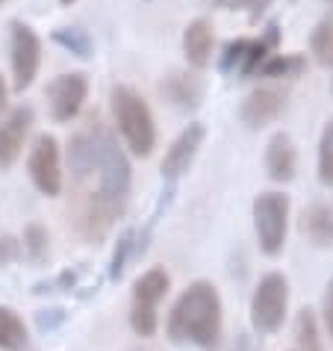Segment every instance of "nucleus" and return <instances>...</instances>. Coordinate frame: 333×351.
<instances>
[{
	"label": "nucleus",
	"instance_id": "obj_18",
	"mask_svg": "<svg viewBox=\"0 0 333 351\" xmlns=\"http://www.w3.org/2000/svg\"><path fill=\"white\" fill-rule=\"evenodd\" d=\"M27 343H30V334L18 310L0 304V351H24Z\"/></svg>",
	"mask_w": 333,
	"mask_h": 351
},
{
	"label": "nucleus",
	"instance_id": "obj_2",
	"mask_svg": "<svg viewBox=\"0 0 333 351\" xmlns=\"http://www.w3.org/2000/svg\"><path fill=\"white\" fill-rule=\"evenodd\" d=\"M169 337L174 343L198 346L201 351H215L221 339V295L210 280H195L169 313Z\"/></svg>",
	"mask_w": 333,
	"mask_h": 351
},
{
	"label": "nucleus",
	"instance_id": "obj_5",
	"mask_svg": "<svg viewBox=\"0 0 333 351\" xmlns=\"http://www.w3.org/2000/svg\"><path fill=\"white\" fill-rule=\"evenodd\" d=\"M289 310V280L280 271H269L260 278L251 295V325L257 334H274L283 328Z\"/></svg>",
	"mask_w": 333,
	"mask_h": 351
},
{
	"label": "nucleus",
	"instance_id": "obj_10",
	"mask_svg": "<svg viewBox=\"0 0 333 351\" xmlns=\"http://www.w3.org/2000/svg\"><path fill=\"white\" fill-rule=\"evenodd\" d=\"M47 106H51L53 121L68 124L80 115L83 104L89 101V77L83 71H71V74H60L53 77L47 86Z\"/></svg>",
	"mask_w": 333,
	"mask_h": 351
},
{
	"label": "nucleus",
	"instance_id": "obj_17",
	"mask_svg": "<svg viewBox=\"0 0 333 351\" xmlns=\"http://www.w3.org/2000/svg\"><path fill=\"white\" fill-rule=\"evenodd\" d=\"M301 233L312 245H333V204L316 201L301 213Z\"/></svg>",
	"mask_w": 333,
	"mask_h": 351
},
{
	"label": "nucleus",
	"instance_id": "obj_12",
	"mask_svg": "<svg viewBox=\"0 0 333 351\" xmlns=\"http://www.w3.org/2000/svg\"><path fill=\"white\" fill-rule=\"evenodd\" d=\"M204 139H207V128L201 121H192L189 128H183L162 157V180L174 183L177 178H183L189 171V165L195 162V157H198V151L204 148Z\"/></svg>",
	"mask_w": 333,
	"mask_h": 351
},
{
	"label": "nucleus",
	"instance_id": "obj_6",
	"mask_svg": "<svg viewBox=\"0 0 333 351\" xmlns=\"http://www.w3.org/2000/svg\"><path fill=\"white\" fill-rule=\"evenodd\" d=\"M169 287H171V278H169V271L160 266H153L145 271V275L136 278L133 298H130V328L142 339L156 334V325H160L156 307H160V301L165 298Z\"/></svg>",
	"mask_w": 333,
	"mask_h": 351
},
{
	"label": "nucleus",
	"instance_id": "obj_13",
	"mask_svg": "<svg viewBox=\"0 0 333 351\" xmlns=\"http://www.w3.org/2000/svg\"><path fill=\"white\" fill-rule=\"evenodd\" d=\"M33 121H36L33 106H27V104L15 106V110L0 121V171H9L18 162Z\"/></svg>",
	"mask_w": 333,
	"mask_h": 351
},
{
	"label": "nucleus",
	"instance_id": "obj_23",
	"mask_svg": "<svg viewBox=\"0 0 333 351\" xmlns=\"http://www.w3.org/2000/svg\"><path fill=\"white\" fill-rule=\"evenodd\" d=\"M295 339L301 351H325L321 348V337H319V322L312 310H301L295 319Z\"/></svg>",
	"mask_w": 333,
	"mask_h": 351
},
{
	"label": "nucleus",
	"instance_id": "obj_4",
	"mask_svg": "<svg viewBox=\"0 0 333 351\" xmlns=\"http://www.w3.org/2000/svg\"><path fill=\"white\" fill-rule=\"evenodd\" d=\"M289 195L283 192H260L254 198V230H257L260 251L266 257H278L286 245L289 233Z\"/></svg>",
	"mask_w": 333,
	"mask_h": 351
},
{
	"label": "nucleus",
	"instance_id": "obj_3",
	"mask_svg": "<svg viewBox=\"0 0 333 351\" xmlns=\"http://www.w3.org/2000/svg\"><path fill=\"white\" fill-rule=\"evenodd\" d=\"M112 115L119 124V133L124 145L136 157H151L156 148V121L148 101L127 83H115L110 89Z\"/></svg>",
	"mask_w": 333,
	"mask_h": 351
},
{
	"label": "nucleus",
	"instance_id": "obj_15",
	"mask_svg": "<svg viewBox=\"0 0 333 351\" xmlns=\"http://www.w3.org/2000/svg\"><path fill=\"white\" fill-rule=\"evenodd\" d=\"M160 89L165 95V101L183 112L198 110L204 101V80L198 77V71H171L160 83Z\"/></svg>",
	"mask_w": 333,
	"mask_h": 351
},
{
	"label": "nucleus",
	"instance_id": "obj_30",
	"mask_svg": "<svg viewBox=\"0 0 333 351\" xmlns=\"http://www.w3.org/2000/svg\"><path fill=\"white\" fill-rule=\"evenodd\" d=\"M60 3H62V6H71V3H77V0H60Z\"/></svg>",
	"mask_w": 333,
	"mask_h": 351
},
{
	"label": "nucleus",
	"instance_id": "obj_8",
	"mask_svg": "<svg viewBox=\"0 0 333 351\" xmlns=\"http://www.w3.org/2000/svg\"><path fill=\"white\" fill-rule=\"evenodd\" d=\"M9 62H12V89H30L42 68V38L30 24H9Z\"/></svg>",
	"mask_w": 333,
	"mask_h": 351
},
{
	"label": "nucleus",
	"instance_id": "obj_1",
	"mask_svg": "<svg viewBox=\"0 0 333 351\" xmlns=\"http://www.w3.org/2000/svg\"><path fill=\"white\" fill-rule=\"evenodd\" d=\"M68 169L80 186L77 228L86 239L101 242L130 198V160L110 130L101 124H92V128L74 133L68 142Z\"/></svg>",
	"mask_w": 333,
	"mask_h": 351
},
{
	"label": "nucleus",
	"instance_id": "obj_31",
	"mask_svg": "<svg viewBox=\"0 0 333 351\" xmlns=\"http://www.w3.org/2000/svg\"><path fill=\"white\" fill-rule=\"evenodd\" d=\"M330 95H333V77H330Z\"/></svg>",
	"mask_w": 333,
	"mask_h": 351
},
{
	"label": "nucleus",
	"instance_id": "obj_19",
	"mask_svg": "<svg viewBox=\"0 0 333 351\" xmlns=\"http://www.w3.org/2000/svg\"><path fill=\"white\" fill-rule=\"evenodd\" d=\"M304 71H307V60L301 53H271L257 74L266 80H295Z\"/></svg>",
	"mask_w": 333,
	"mask_h": 351
},
{
	"label": "nucleus",
	"instance_id": "obj_22",
	"mask_svg": "<svg viewBox=\"0 0 333 351\" xmlns=\"http://www.w3.org/2000/svg\"><path fill=\"white\" fill-rule=\"evenodd\" d=\"M21 251L27 257H30V263H36V266H42V263L47 260V251H51V237H47V228L45 224H27L24 228V239H21Z\"/></svg>",
	"mask_w": 333,
	"mask_h": 351
},
{
	"label": "nucleus",
	"instance_id": "obj_24",
	"mask_svg": "<svg viewBox=\"0 0 333 351\" xmlns=\"http://www.w3.org/2000/svg\"><path fill=\"white\" fill-rule=\"evenodd\" d=\"M319 180L321 186L333 189V119H328L319 139Z\"/></svg>",
	"mask_w": 333,
	"mask_h": 351
},
{
	"label": "nucleus",
	"instance_id": "obj_14",
	"mask_svg": "<svg viewBox=\"0 0 333 351\" xmlns=\"http://www.w3.org/2000/svg\"><path fill=\"white\" fill-rule=\"evenodd\" d=\"M262 162H266V174L274 183L295 180V174H298V151H295V142H292V136L286 130H278L269 139Z\"/></svg>",
	"mask_w": 333,
	"mask_h": 351
},
{
	"label": "nucleus",
	"instance_id": "obj_28",
	"mask_svg": "<svg viewBox=\"0 0 333 351\" xmlns=\"http://www.w3.org/2000/svg\"><path fill=\"white\" fill-rule=\"evenodd\" d=\"M321 313H325L328 337L333 339V278L328 280V287H325V301H321Z\"/></svg>",
	"mask_w": 333,
	"mask_h": 351
},
{
	"label": "nucleus",
	"instance_id": "obj_11",
	"mask_svg": "<svg viewBox=\"0 0 333 351\" xmlns=\"http://www.w3.org/2000/svg\"><path fill=\"white\" fill-rule=\"evenodd\" d=\"M283 112H286V92L274 89V86H262V89H254L242 101L239 121L248 130H262V128H269L271 121H278Z\"/></svg>",
	"mask_w": 333,
	"mask_h": 351
},
{
	"label": "nucleus",
	"instance_id": "obj_25",
	"mask_svg": "<svg viewBox=\"0 0 333 351\" xmlns=\"http://www.w3.org/2000/svg\"><path fill=\"white\" fill-rule=\"evenodd\" d=\"M133 248H136V230H124L119 237V245L112 251V260H110V280H121L127 263L133 260Z\"/></svg>",
	"mask_w": 333,
	"mask_h": 351
},
{
	"label": "nucleus",
	"instance_id": "obj_26",
	"mask_svg": "<svg viewBox=\"0 0 333 351\" xmlns=\"http://www.w3.org/2000/svg\"><path fill=\"white\" fill-rule=\"evenodd\" d=\"M274 0H212L215 9H224V12H248L251 18H260Z\"/></svg>",
	"mask_w": 333,
	"mask_h": 351
},
{
	"label": "nucleus",
	"instance_id": "obj_29",
	"mask_svg": "<svg viewBox=\"0 0 333 351\" xmlns=\"http://www.w3.org/2000/svg\"><path fill=\"white\" fill-rule=\"evenodd\" d=\"M6 101H9V89H6V80H3V74H0V115L6 112Z\"/></svg>",
	"mask_w": 333,
	"mask_h": 351
},
{
	"label": "nucleus",
	"instance_id": "obj_9",
	"mask_svg": "<svg viewBox=\"0 0 333 351\" xmlns=\"http://www.w3.org/2000/svg\"><path fill=\"white\" fill-rule=\"evenodd\" d=\"M27 171H30V180L33 186L47 195V198H56L62 192V151H60V142L56 136L51 133H38L33 145H30V154H27Z\"/></svg>",
	"mask_w": 333,
	"mask_h": 351
},
{
	"label": "nucleus",
	"instance_id": "obj_20",
	"mask_svg": "<svg viewBox=\"0 0 333 351\" xmlns=\"http://www.w3.org/2000/svg\"><path fill=\"white\" fill-rule=\"evenodd\" d=\"M51 38L62 47V51L77 56V60H89L95 53V42H92L89 30H83V27H56Z\"/></svg>",
	"mask_w": 333,
	"mask_h": 351
},
{
	"label": "nucleus",
	"instance_id": "obj_16",
	"mask_svg": "<svg viewBox=\"0 0 333 351\" xmlns=\"http://www.w3.org/2000/svg\"><path fill=\"white\" fill-rule=\"evenodd\" d=\"M212 45H215V33H212V24L207 18H195V21L186 24L183 56L195 71H201V68H207L212 62Z\"/></svg>",
	"mask_w": 333,
	"mask_h": 351
},
{
	"label": "nucleus",
	"instance_id": "obj_7",
	"mask_svg": "<svg viewBox=\"0 0 333 351\" xmlns=\"http://www.w3.org/2000/svg\"><path fill=\"white\" fill-rule=\"evenodd\" d=\"M280 42V27L269 24V30L262 38H233L224 45L221 60H219V71L221 74H233V77H251L260 71V65L269 60V53L278 47Z\"/></svg>",
	"mask_w": 333,
	"mask_h": 351
},
{
	"label": "nucleus",
	"instance_id": "obj_32",
	"mask_svg": "<svg viewBox=\"0 0 333 351\" xmlns=\"http://www.w3.org/2000/svg\"><path fill=\"white\" fill-rule=\"evenodd\" d=\"M328 3H330V6H333V0H328Z\"/></svg>",
	"mask_w": 333,
	"mask_h": 351
},
{
	"label": "nucleus",
	"instance_id": "obj_33",
	"mask_svg": "<svg viewBox=\"0 0 333 351\" xmlns=\"http://www.w3.org/2000/svg\"><path fill=\"white\" fill-rule=\"evenodd\" d=\"M0 3H3V0H0Z\"/></svg>",
	"mask_w": 333,
	"mask_h": 351
},
{
	"label": "nucleus",
	"instance_id": "obj_27",
	"mask_svg": "<svg viewBox=\"0 0 333 351\" xmlns=\"http://www.w3.org/2000/svg\"><path fill=\"white\" fill-rule=\"evenodd\" d=\"M21 242H18L15 237H0V269L12 266L15 260H21Z\"/></svg>",
	"mask_w": 333,
	"mask_h": 351
},
{
	"label": "nucleus",
	"instance_id": "obj_21",
	"mask_svg": "<svg viewBox=\"0 0 333 351\" xmlns=\"http://www.w3.org/2000/svg\"><path fill=\"white\" fill-rule=\"evenodd\" d=\"M310 51L312 60L321 68H333V18H321L310 33Z\"/></svg>",
	"mask_w": 333,
	"mask_h": 351
}]
</instances>
